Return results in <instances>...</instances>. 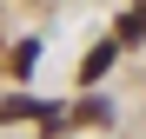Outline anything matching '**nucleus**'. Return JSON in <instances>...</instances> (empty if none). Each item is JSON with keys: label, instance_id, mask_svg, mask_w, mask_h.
<instances>
[{"label": "nucleus", "instance_id": "1", "mask_svg": "<svg viewBox=\"0 0 146 139\" xmlns=\"http://www.w3.org/2000/svg\"><path fill=\"white\" fill-rule=\"evenodd\" d=\"M0 119H46V126H66V113L60 106H46V99H0Z\"/></svg>", "mask_w": 146, "mask_h": 139}, {"label": "nucleus", "instance_id": "3", "mask_svg": "<svg viewBox=\"0 0 146 139\" xmlns=\"http://www.w3.org/2000/svg\"><path fill=\"white\" fill-rule=\"evenodd\" d=\"M66 119H73V126H106V119H113V106H106V99H80Z\"/></svg>", "mask_w": 146, "mask_h": 139}, {"label": "nucleus", "instance_id": "5", "mask_svg": "<svg viewBox=\"0 0 146 139\" xmlns=\"http://www.w3.org/2000/svg\"><path fill=\"white\" fill-rule=\"evenodd\" d=\"M33 60H40V46H33V40H20V46H13V73H27Z\"/></svg>", "mask_w": 146, "mask_h": 139}, {"label": "nucleus", "instance_id": "4", "mask_svg": "<svg viewBox=\"0 0 146 139\" xmlns=\"http://www.w3.org/2000/svg\"><path fill=\"white\" fill-rule=\"evenodd\" d=\"M119 40H146V7H133L126 20H119Z\"/></svg>", "mask_w": 146, "mask_h": 139}, {"label": "nucleus", "instance_id": "2", "mask_svg": "<svg viewBox=\"0 0 146 139\" xmlns=\"http://www.w3.org/2000/svg\"><path fill=\"white\" fill-rule=\"evenodd\" d=\"M113 60H119V33H113V40H100V46L80 60V80H86V86H93V80H106V66H113Z\"/></svg>", "mask_w": 146, "mask_h": 139}]
</instances>
